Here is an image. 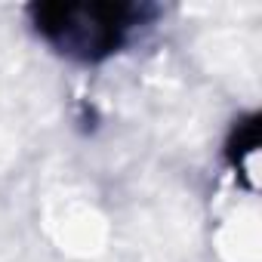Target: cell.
<instances>
[{"instance_id":"cell-1","label":"cell","mask_w":262,"mask_h":262,"mask_svg":"<svg viewBox=\"0 0 262 262\" xmlns=\"http://www.w3.org/2000/svg\"><path fill=\"white\" fill-rule=\"evenodd\" d=\"M31 16L37 34L77 62L108 59L145 22V10L133 4H43Z\"/></svg>"}]
</instances>
